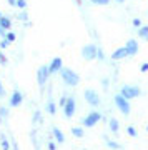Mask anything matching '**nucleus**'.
<instances>
[{"mask_svg":"<svg viewBox=\"0 0 148 150\" xmlns=\"http://www.w3.org/2000/svg\"><path fill=\"white\" fill-rule=\"evenodd\" d=\"M58 74H60V77H62V80L65 82V85L77 87L80 83V75L77 74V72H73L72 69H65V67H62V70H60Z\"/></svg>","mask_w":148,"mask_h":150,"instance_id":"nucleus-1","label":"nucleus"},{"mask_svg":"<svg viewBox=\"0 0 148 150\" xmlns=\"http://www.w3.org/2000/svg\"><path fill=\"white\" fill-rule=\"evenodd\" d=\"M113 100H115L116 108H118V110H120L123 115H130V112H132V107H130V100H127V98H125V97H122L120 93H116V95L113 97Z\"/></svg>","mask_w":148,"mask_h":150,"instance_id":"nucleus-2","label":"nucleus"},{"mask_svg":"<svg viewBox=\"0 0 148 150\" xmlns=\"http://www.w3.org/2000/svg\"><path fill=\"white\" fill-rule=\"evenodd\" d=\"M120 95L125 97L127 100H132V98H137L138 95H142V90L137 85H123L120 88Z\"/></svg>","mask_w":148,"mask_h":150,"instance_id":"nucleus-3","label":"nucleus"},{"mask_svg":"<svg viewBox=\"0 0 148 150\" xmlns=\"http://www.w3.org/2000/svg\"><path fill=\"white\" fill-rule=\"evenodd\" d=\"M83 97H85V102L88 103V105H92V107H98L101 102L100 97H98V92L93 90V88H87L83 92Z\"/></svg>","mask_w":148,"mask_h":150,"instance_id":"nucleus-4","label":"nucleus"},{"mask_svg":"<svg viewBox=\"0 0 148 150\" xmlns=\"http://www.w3.org/2000/svg\"><path fill=\"white\" fill-rule=\"evenodd\" d=\"M101 118H103V117H101V113L97 112V110H93V112H90L87 117L83 118V120H82V125H83V127H87V129H90V127L97 125Z\"/></svg>","mask_w":148,"mask_h":150,"instance_id":"nucleus-5","label":"nucleus"},{"mask_svg":"<svg viewBox=\"0 0 148 150\" xmlns=\"http://www.w3.org/2000/svg\"><path fill=\"white\" fill-rule=\"evenodd\" d=\"M97 50H98V47H97L95 43H87V45L82 47V57H83L85 60H95L97 59Z\"/></svg>","mask_w":148,"mask_h":150,"instance_id":"nucleus-6","label":"nucleus"},{"mask_svg":"<svg viewBox=\"0 0 148 150\" xmlns=\"http://www.w3.org/2000/svg\"><path fill=\"white\" fill-rule=\"evenodd\" d=\"M63 115L67 118H72L75 115V110H77V102H75L73 97H67V102H65L63 107Z\"/></svg>","mask_w":148,"mask_h":150,"instance_id":"nucleus-7","label":"nucleus"},{"mask_svg":"<svg viewBox=\"0 0 148 150\" xmlns=\"http://www.w3.org/2000/svg\"><path fill=\"white\" fill-rule=\"evenodd\" d=\"M48 77H50V74H48V67H47V65H42V67L37 70V82H38V85L45 87Z\"/></svg>","mask_w":148,"mask_h":150,"instance_id":"nucleus-8","label":"nucleus"},{"mask_svg":"<svg viewBox=\"0 0 148 150\" xmlns=\"http://www.w3.org/2000/svg\"><path fill=\"white\" fill-rule=\"evenodd\" d=\"M47 67H48V74H50V75L58 74V72L62 70V67H63V62H62L60 57H55V59H52V62H50Z\"/></svg>","mask_w":148,"mask_h":150,"instance_id":"nucleus-9","label":"nucleus"},{"mask_svg":"<svg viewBox=\"0 0 148 150\" xmlns=\"http://www.w3.org/2000/svg\"><path fill=\"white\" fill-rule=\"evenodd\" d=\"M22 102H23V93L20 90H13V93L10 95V100H8L10 107H20Z\"/></svg>","mask_w":148,"mask_h":150,"instance_id":"nucleus-10","label":"nucleus"},{"mask_svg":"<svg viewBox=\"0 0 148 150\" xmlns=\"http://www.w3.org/2000/svg\"><path fill=\"white\" fill-rule=\"evenodd\" d=\"M125 50H127L128 57H133V55L138 54V42L135 38H130L127 43H125Z\"/></svg>","mask_w":148,"mask_h":150,"instance_id":"nucleus-11","label":"nucleus"},{"mask_svg":"<svg viewBox=\"0 0 148 150\" xmlns=\"http://www.w3.org/2000/svg\"><path fill=\"white\" fill-rule=\"evenodd\" d=\"M125 57H128V55H127V50H125V47H120V48H116L115 52L111 54V60H115V62H118V60L125 59Z\"/></svg>","mask_w":148,"mask_h":150,"instance_id":"nucleus-12","label":"nucleus"},{"mask_svg":"<svg viewBox=\"0 0 148 150\" xmlns=\"http://www.w3.org/2000/svg\"><path fill=\"white\" fill-rule=\"evenodd\" d=\"M52 134H53V137H55V140H57L58 144H63V142H65V135H63V132L58 129V127H53Z\"/></svg>","mask_w":148,"mask_h":150,"instance_id":"nucleus-13","label":"nucleus"},{"mask_svg":"<svg viewBox=\"0 0 148 150\" xmlns=\"http://www.w3.org/2000/svg\"><path fill=\"white\" fill-rule=\"evenodd\" d=\"M0 27L5 28V30H10V28H12V20L8 18V17L2 15V17H0Z\"/></svg>","mask_w":148,"mask_h":150,"instance_id":"nucleus-14","label":"nucleus"},{"mask_svg":"<svg viewBox=\"0 0 148 150\" xmlns=\"http://www.w3.org/2000/svg\"><path fill=\"white\" fill-rule=\"evenodd\" d=\"M138 37L148 42V25H142V27L138 28Z\"/></svg>","mask_w":148,"mask_h":150,"instance_id":"nucleus-15","label":"nucleus"},{"mask_svg":"<svg viewBox=\"0 0 148 150\" xmlns=\"http://www.w3.org/2000/svg\"><path fill=\"white\" fill-rule=\"evenodd\" d=\"M108 127H110V130L113 132V134H116V132L120 130V123H118V120H116V118H110V122H108Z\"/></svg>","mask_w":148,"mask_h":150,"instance_id":"nucleus-16","label":"nucleus"},{"mask_svg":"<svg viewBox=\"0 0 148 150\" xmlns=\"http://www.w3.org/2000/svg\"><path fill=\"white\" fill-rule=\"evenodd\" d=\"M105 144H106V147H108V149H111V150H120V149H122V145L118 144V142H115V140L105 139Z\"/></svg>","mask_w":148,"mask_h":150,"instance_id":"nucleus-17","label":"nucleus"},{"mask_svg":"<svg viewBox=\"0 0 148 150\" xmlns=\"http://www.w3.org/2000/svg\"><path fill=\"white\" fill-rule=\"evenodd\" d=\"M47 112L50 113V115H55V113H57V105L53 103V100H48L47 102Z\"/></svg>","mask_w":148,"mask_h":150,"instance_id":"nucleus-18","label":"nucleus"},{"mask_svg":"<svg viewBox=\"0 0 148 150\" xmlns=\"http://www.w3.org/2000/svg\"><path fill=\"white\" fill-rule=\"evenodd\" d=\"M72 135H73V137H77V139H82V137L85 135V132H83V129H82V127H73V129H72Z\"/></svg>","mask_w":148,"mask_h":150,"instance_id":"nucleus-19","label":"nucleus"},{"mask_svg":"<svg viewBox=\"0 0 148 150\" xmlns=\"http://www.w3.org/2000/svg\"><path fill=\"white\" fill-rule=\"evenodd\" d=\"M5 38L8 40V42H15L17 40V35H15V32H10V30H7V33H5Z\"/></svg>","mask_w":148,"mask_h":150,"instance_id":"nucleus-20","label":"nucleus"},{"mask_svg":"<svg viewBox=\"0 0 148 150\" xmlns=\"http://www.w3.org/2000/svg\"><path fill=\"white\" fill-rule=\"evenodd\" d=\"M127 134L130 135V137H138V132H137V129H135L133 125H128L127 127Z\"/></svg>","mask_w":148,"mask_h":150,"instance_id":"nucleus-21","label":"nucleus"},{"mask_svg":"<svg viewBox=\"0 0 148 150\" xmlns=\"http://www.w3.org/2000/svg\"><path fill=\"white\" fill-rule=\"evenodd\" d=\"M17 18H18L20 22H27V20H28V13H27V10H22L20 13L17 15Z\"/></svg>","mask_w":148,"mask_h":150,"instance_id":"nucleus-22","label":"nucleus"},{"mask_svg":"<svg viewBox=\"0 0 148 150\" xmlns=\"http://www.w3.org/2000/svg\"><path fill=\"white\" fill-rule=\"evenodd\" d=\"M33 123H38V122H42V113H40V110H35L33 112Z\"/></svg>","mask_w":148,"mask_h":150,"instance_id":"nucleus-23","label":"nucleus"},{"mask_svg":"<svg viewBox=\"0 0 148 150\" xmlns=\"http://www.w3.org/2000/svg\"><path fill=\"white\" fill-rule=\"evenodd\" d=\"M15 7H18L20 10H27V0H17Z\"/></svg>","mask_w":148,"mask_h":150,"instance_id":"nucleus-24","label":"nucleus"},{"mask_svg":"<svg viewBox=\"0 0 148 150\" xmlns=\"http://www.w3.org/2000/svg\"><path fill=\"white\" fill-rule=\"evenodd\" d=\"M93 5H108L110 4V0H90Z\"/></svg>","mask_w":148,"mask_h":150,"instance_id":"nucleus-25","label":"nucleus"},{"mask_svg":"<svg viewBox=\"0 0 148 150\" xmlns=\"http://www.w3.org/2000/svg\"><path fill=\"white\" fill-rule=\"evenodd\" d=\"M7 117H8V108L0 107V118H7Z\"/></svg>","mask_w":148,"mask_h":150,"instance_id":"nucleus-26","label":"nucleus"},{"mask_svg":"<svg viewBox=\"0 0 148 150\" xmlns=\"http://www.w3.org/2000/svg\"><path fill=\"white\" fill-rule=\"evenodd\" d=\"M0 144H2V149H4V150H8V149H10V145H8V142L5 140V137H2Z\"/></svg>","mask_w":148,"mask_h":150,"instance_id":"nucleus-27","label":"nucleus"},{"mask_svg":"<svg viewBox=\"0 0 148 150\" xmlns=\"http://www.w3.org/2000/svg\"><path fill=\"white\" fill-rule=\"evenodd\" d=\"M97 59L98 60H105V54H103V50H101L100 47H98V50H97Z\"/></svg>","mask_w":148,"mask_h":150,"instance_id":"nucleus-28","label":"nucleus"},{"mask_svg":"<svg viewBox=\"0 0 148 150\" xmlns=\"http://www.w3.org/2000/svg\"><path fill=\"white\" fill-rule=\"evenodd\" d=\"M8 64V60H7V57L4 54H2V52H0V65H4V67H5V65Z\"/></svg>","mask_w":148,"mask_h":150,"instance_id":"nucleus-29","label":"nucleus"},{"mask_svg":"<svg viewBox=\"0 0 148 150\" xmlns=\"http://www.w3.org/2000/svg\"><path fill=\"white\" fill-rule=\"evenodd\" d=\"M132 23H133V27H137V28H140V27L143 25L140 18H133V20H132Z\"/></svg>","mask_w":148,"mask_h":150,"instance_id":"nucleus-30","label":"nucleus"},{"mask_svg":"<svg viewBox=\"0 0 148 150\" xmlns=\"http://www.w3.org/2000/svg\"><path fill=\"white\" fill-rule=\"evenodd\" d=\"M8 43H10V42H8V40H7L5 37H2V42H0V48H7V47H8Z\"/></svg>","mask_w":148,"mask_h":150,"instance_id":"nucleus-31","label":"nucleus"},{"mask_svg":"<svg viewBox=\"0 0 148 150\" xmlns=\"http://www.w3.org/2000/svg\"><path fill=\"white\" fill-rule=\"evenodd\" d=\"M140 72H142V74H147V72H148V64H147V62H145V64H142V67H140Z\"/></svg>","mask_w":148,"mask_h":150,"instance_id":"nucleus-32","label":"nucleus"},{"mask_svg":"<svg viewBox=\"0 0 148 150\" xmlns=\"http://www.w3.org/2000/svg\"><path fill=\"white\" fill-rule=\"evenodd\" d=\"M47 147H48V150H57V144L55 142H48Z\"/></svg>","mask_w":148,"mask_h":150,"instance_id":"nucleus-33","label":"nucleus"},{"mask_svg":"<svg viewBox=\"0 0 148 150\" xmlns=\"http://www.w3.org/2000/svg\"><path fill=\"white\" fill-rule=\"evenodd\" d=\"M65 102H67V97H65V95H62V97H60V100H58V105H60V107H63V105H65Z\"/></svg>","mask_w":148,"mask_h":150,"instance_id":"nucleus-34","label":"nucleus"},{"mask_svg":"<svg viewBox=\"0 0 148 150\" xmlns=\"http://www.w3.org/2000/svg\"><path fill=\"white\" fill-rule=\"evenodd\" d=\"M4 97H5V88H4L2 82H0V98H4Z\"/></svg>","mask_w":148,"mask_h":150,"instance_id":"nucleus-35","label":"nucleus"},{"mask_svg":"<svg viewBox=\"0 0 148 150\" xmlns=\"http://www.w3.org/2000/svg\"><path fill=\"white\" fill-rule=\"evenodd\" d=\"M108 83H110V80H108V79H101V85H103V88H106V87H108Z\"/></svg>","mask_w":148,"mask_h":150,"instance_id":"nucleus-36","label":"nucleus"},{"mask_svg":"<svg viewBox=\"0 0 148 150\" xmlns=\"http://www.w3.org/2000/svg\"><path fill=\"white\" fill-rule=\"evenodd\" d=\"M5 33H7V30H5V28L0 27V37H5Z\"/></svg>","mask_w":148,"mask_h":150,"instance_id":"nucleus-37","label":"nucleus"},{"mask_svg":"<svg viewBox=\"0 0 148 150\" xmlns=\"http://www.w3.org/2000/svg\"><path fill=\"white\" fill-rule=\"evenodd\" d=\"M7 2H8V5H10V7H15V2H17V0H7Z\"/></svg>","mask_w":148,"mask_h":150,"instance_id":"nucleus-38","label":"nucleus"},{"mask_svg":"<svg viewBox=\"0 0 148 150\" xmlns=\"http://www.w3.org/2000/svg\"><path fill=\"white\" fill-rule=\"evenodd\" d=\"M116 4H123V2H125V0H115Z\"/></svg>","mask_w":148,"mask_h":150,"instance_id":"nucleus-39","label":"nucleus"},{"mask_svg":"<svg viewBox=\"0 0 148 150\" xmlns=\"http://www.w3.org/2000/svg\"><path fill=\"white\" fill-rule=\"evenodd\" d=\"M147 132H148V125H147Z\"/></svg>","mask_w":148,"mask_h":150,"instance_id":"nucleus-40","label":"nucleus"},{"mask_svg":"<svg viewBox=\"0 0 148 150\" xmlns=\"http://www.w3.org/2000/svg\"><path fill=\"white\" fill-rule=\"evenodd\" d=\"M0 17H2V12H0Z\"/></svg>","mask_w":148,"mask_h":150,"instance_id":"nucleus-41","label":"nucleus"}]
</instances>
